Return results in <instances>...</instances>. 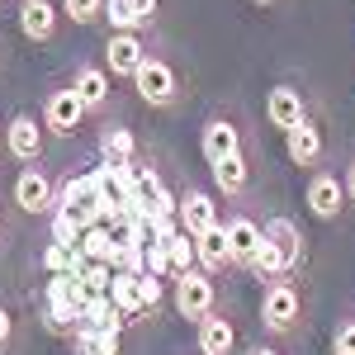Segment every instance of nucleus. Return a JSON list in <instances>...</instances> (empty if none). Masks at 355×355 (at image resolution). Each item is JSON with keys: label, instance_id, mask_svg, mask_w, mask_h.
<instances>
[{"label": "nucleus", "instance_id": "f257e3e1", "mask_svg": "<svg viewBox=\"0 0 355 355\" xmlns=\"http://www.w3.org/2000/svg\"><path fill=\"white\" fill-rule=\"evenodd\" d=\"M261 322H266L270 336H299L303 331V294L289 275L284 279H270L261 289Z\"/></svg>", "mask_w": 355, "mask_h": 355}, {"label": "nucleus", "instance_id": "f03ea898", "mask_svg": "<svg viewBox=\"0 0 355 355\" xmlns=\"http://www.w3.org/2000/svg\"><path fill=\"white\" fill-rule=\"evenodd\" d=\"M133 90L142 105H152V110H175L180 105V95H185V85L175 76V67L166 62V57H142V67L133 71Z\"/></svg>", "mask_w": 355, "mask_h": 355}, {"label": "nucleus", "instance_id": "7ed1b4c3", "mask_svg": "<svg viewBox=\"0 0 355 355\" xmlns=\"http://www.w3.org/2000/svg\"><path fill=\"white\" fill-rule=\"evenodd\" d=\"M171 308H175L185 322L209 318V313L218 308V284H214V275H204L199 266L185 270V275H175V279H171Z\"/></svg>", "mask_w": 355, "mask_h": 355}, {"label": "nucleus", "instance_id": "20e7f679", "mask_svg": "<svg viewBox=\"0 0 355 355\" xmlns=\"http://www.w3.org/2000/svg\"><path fill=\"white\" fill-rule=\"evenodd\" d=\"M10 204L28 214V218H48L57 209V180L38 166H19V175H15V185H10Z\"/></svg>", "mask_w": 355, "mask_h": 355}, {"label": "nucleus", "instance_id": "39448f33", "mask_svg": "<svg viewBox=\"0 0 355 355\" xmlns=\"http://www.w3.org/2000/svg\"><path fill=\"white\" fill-rule=\"evenodd\" d=\"M303 204H308V214L318 223H336L346 214V185H341V175L327 171V166H318L313 175H308V185H303Z\"/></svg>", "mask_w": 355, "mask_h": 355}, {"label": "nucleus", "instance_id": "423d86ee", "mask_svg": "<svg viewBox=\"0 0 355 355\" xmlns=\"http://www.w3.org/2000/svg\"><path fill=\"white\" fill-rule=\"evenodd\" d=\"M0 142H5V157L19 166H38L43 162V147H48V133L33 114H10V123L0 128Z\"/></svg>", "mask_w": 355, "mask_h": 355}, {"label": "nucleus", "instance_id": "0eeeda50", "mask_svg": "<svg viewBox=\"0 0 355 355\" xmlns=\"http://www.w3.org/2000/svg\"><path fill=\"white\" fill-rule=\"evenodd\" d=\"M85 119H90V114H85V105L76 100V90H71V85H53V90L43 95V133L71 137Z\"/></svg>", "mask_w": 355, "mask_h": 355}, {"label": "nucleus", "instance_id": "6e6552de", "mask_svg": "<svg viewBox=\"0 0 355 355\" xmlns=\"http://www.w3.org/2000/svg\"><path fill=\"white\" fill-rule=\"evenodd\" d=\"M299 119H308V95L289 81L270 85V90H266V123H270L275 133H289Z\"/></svg>", "mask_w": 355, "mask_h": 355}, {"label": "nucleus", "instance_id": "1a4fd4ad", "mask_svg": "<svg viewBox=\"0 0 355 355\" xmlns=\"http://www.w3.org/2000/svg\"><path fill=\"white\" fill-rule=\"evenodd\" d=\"M284 152H289V162H294V166H308V171L322 166V157H327V137H322V128H318L313 114L299 119V123L284 133Z\"/></svg>", "mask_w": 355, "mask_h": 355}, {"label": "nucleus", "instance_id": "9d476101", "mask_svg": "<svg viewBox=\"0 0 355 355\" xmlns=\"http://www.w3.org/2000/svg\"><path fill=\"white\" fill-rule=\"evenodd\" d=\"M71 90H76V100L85 105V114H100V110H110V100H114V76L105 71V67H95V62H81L76 71H71Z\"/></svg>", "mask_w": 355, "mask_h": 355}, {"label": "nucleus", "instance_id": "9b49d317", "mask_svg": "<svg viewBox=\"0 0 355 355\" xmlns=\"http://www.w3.org/2000/svg\"><path fill=\"white\" fill-rule=\"evenodd\" d=\"M199 152H204V162H209V166L237 157V152H242V128H237L232 119H223V114L204 119V128H199Z\"/></svg>", "mask_w": 355, "mask_h": 355}, {"label": "nucleus", "instance_id": "f8f14e48", "mask_svg": "<svg viewBox=\"0 0 355 355\" xmlns=\"http://www.w3.org/2000/svg\"><path fill=\"white\" fill-rule=\"evenodd\" d=\"M175 223H180V232H190V237H199V232H209L214 223H223L214 194L209 190H180L175 194Z\"/></svg>", "mask_w": 355, "mask_h": 355}, {"label": "nucleus", "instance_id": "ddd939ff", "mask_svg": "<svg viewBox=\"0 0 355 355\" xmlns=\"http://www.w3.org/2000/svg\"><path fill=\"white\" fill-rule=\"evenodd\" d=\"M142 57H147L142 33H110V43H105V71H110L114 81H133Z\"/></svg>", "mask_w": 355, "mask_h": 355}, {"label": "nucleus", "instance_id": "4468645a", "mask_svg": "<svg viewBox=\"0 0 355 355\" xmlns=\"http://www.w3.org/2000/svg\"><path fill=\"white\" fill-rule=\"evenodd\" d=\"M194 351L199 355H237V327H232V318L227 313H209V318H199L194 322Z\"/></svg>", "mask_w": 355, "mask_h": 355}, {"label": "nucleus", "instance_id": "2eb2a0df", "mask_svg": "<svg viewBox=\"0 0 355 355\" xmlns=\"http://www.w3.org/2000/svg\"><path fill=\"white\" fill-rule=\"evenodd\" d=\"M261 232H266V242L279 251L284 275H294L299 266H308V242H303V232H299V223H294V218H270Z\"/></svg>", "mask_w": 355, "mask_h": 355}, {"label": "nucleus", "instance_id": "dca6fc26", "mask_svg": "<svg viewBox=\"0 0 355 355\" xmlns=\"http://www.w3.org/2000/svg\"><path fill=\"white\" fill-rule=\"evenodd\" d=\"M19 33L28 43H53L57 38V19H62V5L57 0H19Z\"/></svg>", "mask_w": 355, "mask_h": 355}, {"label": "nucleus", "instance_id": "f3484780", "mask_svg": "<svg viewBox=\"0 0 355 355\" xmlns=\"http://www.w3.org/2000/svg\"><path fill=\"white\" fill-rule=\"evenodd\" d=\"M223 232H227V251H232V270H251V261L261 251V223L246 214H232L223 223Z\"/></svg>", "mask_w": 355, "mask_h": 355}, {"label": "nucleus", "instance_id": "a211bd4d", "mask_svg": "<svg viewBox=\"0 0 355 355\" xmlns=\"http://www.w3.org/2000/svg\"><path fill=\"white\" fill-rule=\"evenodd\" d=\"M110 33H142L157 24V0H105Z\"/></svg>", "mask_w": 355, "mask_h": 355}, {"label": "nucleus", "instance_id": "6ab92c4d", "mask_svg": "<svg viewBox=\"0 0 355 355\" xmlns=\"http://www.w3.org/2000/svg\"><path fill=\"white\" fill-rule=\"evenodd\" d=\"M194 266H199L204 275H214V279H218L223 270H232V251H227V232H223V223H214L209 232L194 237Z\"/></svg>", "mask_w": 355, "mask_h": 355}, {"label": "nucleus", "instance_id": "aec40b11", "mask_svg": "<svg viewBox=\"0 0 355 355\" xmlns=\"http://www.w3.org/2000/svg\"><path fill=\"white\" fill-rule=\"evenodd\" d=\"M214 171V190L227 194V199H246V190H251V166H246V152H237V157H227V162L209 166Z\"/></svg>", "mask_w": 355, "mask_h": 355}, {"label": "nucleus", "instance_id": "412c9836", "mask_svg": "<svg viewBox=\"0 0 355 355\" xmlns=\"http://www.w3.org/2000/svg\"><path fill=\"white\" fill-rule=\"evenodd\" d=\"M100 157H105V162H137V137H133V128L110 123V128L100 133Z\"/></svg>", "mask_w": 355, "mask_h": 355}, {"label": "nucleus", "instance_id": "4be33fe9", "mask_svg": "<svg viewBox=\"0 0 355 355\" xmlns=\"http://www.w3.org/2000/svg\"><path fill=\"white\" fill-rule=\"evenodd\" d=\"M110 303L123 313V322L128 318H142V299H137V275H123L114 270V284H110Z\"/></svg>", "mask_w": 355, "mask_h": 355}, {"label": "nucleus", "instance_id": "5701e85b", "mask_svg": "<svg viewBox=\"0 0 355 355\" xmlns=\"http://www.w3.org/2000/svg\"><path fill=\"white\" fill-rule=\"evenodd\" d=\"M76 251H81L85 261H105V266H110V261H114V232L105 227V223H95V227H85V232H81ZM110 270H114V266H110Z\"/></svg>", "mask_w": 355, "mask_h": 355}, {"label": "nucleus", "instance_id": "b1692460", "mask_svg": "<svg viewBox=\"0 0 355 355\" xmlns=\"http://www.w3.org/2000/svg\"><path fill=\"white\" fill-rule=\"evenodd\" d=\"M119 336L123 331H95V327H76L71 346L76 355H119Z\"/></svg>", "mask_w": 355, "mask_h": 355}, {"label": "nucleus", "instance_id": "393cba45", "mask_svg": "<svg viewBox=\"0 0 355 355\" xmlns=\"http://www.w3.org/2000/svg\"><path fill=\"white\" fill-rule=\"evenodd\" d=\"M166 256H171V279L185 275V270H194V237L190 232H175V237L166 242Z\"/></svg>", "mask_w": 355, "mask_h": 355}, {"label": "nucleus", "instance_id": "a878e982", "mask_svg": "<svg viewBox=\"0 0 355 355\" xmlns=\"http://www.w3.org/2000/svg\"><path fill=\"white\" fill-rule=\"evenodd\" d=\"M62 19L71 24H100L105 19V0H62Z\"/></svg>", "mask_w": 355, "mask_h": 355}, {"label": "nucleus", "instance_id": "bb28decb", "mask_svg": "<svg viewBox=\"0 0 355 355\" xmlns=\"http://www.w3.org/2000/svg\"><path fill=\"white\" fill-rule=\"evenodd\" d=\"M137 299H142V313H162V303H166V279H157V275H137Z\"/></svg>", "mask_w": 355, "mask_h": 355}, {"label": "nucleus", "instance_id": "cd10ccee", "mask_svg": "<svg viewBox=\"0 0 355 355\" xmlns=\"http://www.w3.org/2000/svg\"><path fill=\"white\" fill-rule=\"evenodd\" d=\"M142 270L157 275V279H171V256H166V242H147V246H142Z\"/></svg>", "mask_w": 355, "mask_h": 355}, {"label": "nucleus", "instance_id": "c85d7f7f", "mask_svg": "<svg viewBox=\"0 0 355 355\" xmlns=\"http://www.w3.org/2000/svg\"><path fill=\"white\" fill-rule=\"evenodd\" d=\"M331 355H355V318L336 322V331H331Z\"/></svg>", "mask_w": 355, "mask_h": 355}, {"label": "nucleus", "instance_id": "c756f323", "mask_svg": "<svg viewBox=\"0 0 355 355\" xmlns=\"http://www.w3.org/2000/svg\"><path fill=\"white\" fill-rule=\"evenodd\" d=\"M10 346H15V313L0 303V355H10Z\"/></svg>", "mask_w": 355, "mask_h": 355}, {"label": "nucleus", "instance_id": "7c9ffc66", "mask_svg": "<svg viewBox=\"0 0 355 355\" xmlns=\"http://www.w3.org/2000/svg\"><path fill=\"white\" fill-rule=\"evenodd\" d=\"M341 185H346V199L355 204V157L346 162V171H341Z\"/></svg>", "mask_w": 355, "mask_h": 355}, {"label": "nucleus", "instance_id": "2f4dec72", "mask_svg": "<svg viewBox=\"0 0 355 355\" xmlns=\"http://www.w3.org/2000/svg\"><path fill=\"white\" fill-rule=\"evenodd\" d=\"M246 355H279V351H275V346H251Z\"/></svg>", "mask_w": 355, "mask_h": 355}, {"label": "nucleus", "instance_id": "473e14b6", "mask_svg": "<svg viewBox=\"0 0 355 355\" xmlns=\"http://www.w3.org/2000/svg\"><path fill=\"white\" fill-rule=\"evenodd\" d=\"M251 5H256V10H275L279 0H251Z\"/></svg>", "mask_w": 355, "mask_h": 355}, {"label": "nucleus", "instance_id": "72a5a7b5", "mask_svg": "<svg viewBox=\"0 0 355 355\" xmlns=\"http://www.w3.org/2000/svg\"><path fill=\"white\" fill-rule=\"evenodd\" d=\"M0 152H5V142H0Z\"/></svg>", "mask_w": 355, "mask_h": 355}, {"label": "nucleus", "instance_id": "f704fd0d", "mask_svg": "<svg viewBox=\"0 0 355 355\" xmlns=\"http://www.w3.org/2000/svg\"><path fill=\"white\" fill-rule=\"evenodd\" d=\"M0 227H5V218H0Z\"/></svg>", "mask_w": 355, "mask_h": 355}, {"label": "nucleus", "instance_id": "c9c22d12", "mask_svg": "<svg viewBox=\"0 0 355 355\" xmlns=\"http://www.w3.org/2000/svg\"><path fill=\"white\" fill-rule=\"evenodd\" d=\"M0 5H5V0H0Z\"/></svg>", "mask_w": 355, "mask_h": 355}]
</instances>
